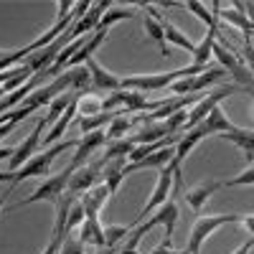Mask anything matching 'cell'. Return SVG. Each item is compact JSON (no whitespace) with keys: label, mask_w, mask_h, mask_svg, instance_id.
<instances>
[{"label":"cell","mask_w":254,"mask_h":254,"mask_svg":"<svg viewBox=\"0 0 254 254\" xmlns=\"http://www.w3.org/2000/svg\"><path fill=\"white\" fill-rule=\"evenodd\" d=\"M76 142H79V140H64V142H56V145L46 147L44 153H36L23 168H20V171L13 173V183H10L8 188L13 190L18 183H23V181H28V178H49V176H51V163H54L61 153H66V150H71V147H76Z\"/></svg>","instance_id":"cell-1"},{"label":"cell","mask_w":254,"mask_h":254,"mask_svg":"<svg viewBox=\"0 0 254 254\" xmlns=\"http://www.w3.org/2000/svg\"><path fill=\"white\" fill-rule=\"evenodd\" d=\"M214 56H216V61H219V66H221L226 74H231V79H234L237 87H239L242 92H247V94L254 97V74H252V69L244 64V56H239L234 49L221 46L219 41L214 44Z\"/></svg>","instance_id":"cell-2"},{"label":"cell","mask_w":254,"mask_h":254,"mask_svg":"<svg viewBox=\"0 0 254 254\" xmlns=\"http://www.w3.org/2000/svg\"><path fill=\"white\" fill-rule=\"evenodd\" d=\"M71 176H74V168L71 165H66L61 173H56V176H49L44 183H41L33 193L28 196V198H23L20 203H15V206H10L8 211H18V208H23V206H31V203H41V201H49V203H56L64 193H66V188H69V181H71Z\"/></svg>","instance_id":"cell-3"},{"label":"cell","mask_w":254,"mask_h":254,"mask_svg":"<svg viewBox=\"0 0 254 254\" xmlns=\"http://www.w3.org/2000/svg\"><path fill=\"white\" fill-rule=\"evenodd\" d=\"M242 216L239 214H211V216H196L193 226H190V237H188V254H201L203 242L214 234L216 229L226 224H237Z\"/></svg>","instance_id":"cell-4"},{"label":"cell","mask_w":254,"mask_h":254,"mask_svg":"<svg viewBox=\"0 0 254 254\" xmlns=\"http://www.w3.org/2000/svg\"><path fill=\"white\" fill-rule=\"evenodd\" d=\"M237 92H242L237 84H226V87H219V89H214V92H208V94H203L193 107L188 110V122H186V132H190V130H196V127L214 112L219 104L226 99V97H231V94H237Z\"/></svg>","instance_id":"cell-5"},{"label":"cell","mask_w":254,"mask_h":254,"mask_svg":"<svg viewBox=\"0 0 254 254\" xmlns=\"http://www.w3.org/2000/svg\"><path fill=\"white\" fill-rule=\"evenodd\" d=\"M46 127H49V120H46V117H38V122H36V127H33V132L13 150V158L8 160V173L20 171V168H23V165L38 153L41 142H44V135H46Z\"/></svg>","instance_id":"cell-6"},{"label":"cell","mask_w":254,"mask_h":254,"mask_svg":"<svg viewBox=\"0 0 254 254\" xmlns=\"http://www.w3.org/2000/svg\"><path fill=\"white\" fill-rule=\"evenodd\" d=\"M173 168L168 165V168H163V171L158 173V183H155V188H153V193H150V198H147V203H145V208L140 211V216L132 221V229L137 226V224H142V219L150 214L153 208H160L163 203H168L171 201V183H173Z\"/></svg>","instance_id":"cell-7"},{"label":"cell","mask_w":254,"mask_h":254,"mask_svg":"<svg viewBox=\"0 0 254 254\" xmlns=\"http://www.w3.org/2000/svg\"><path fill=\"white\" fill-rule=\"evenodd\" d=\"M104 165H107V158H99L97 163H87V165H81L79 171H74L71 181H69V193L71 196H84L89 188L97 186V178H102V171H104Z\"/></svg>","instance_id":"cell-8"},{"label":"cell","mask_w":254,"mask_h":254,"mask_svg":"<svg viewBox=\"0 0 254 254\" xmlns=\"http://www.w3.org/2000/svg\"><path fill=\"white\" fill-rule=\"evenodd\" d=\"M112 8V3L110 0H99V3H92V8L87 10V15H81L76 23L69 28V36L71 38H84V36H92V33H97L99 31V23H102V18H104V13H107Z\"/></svg>","instance_id":"cell-9"},{"label":"cell","mask_w":254,"mask_h":254,"mask_svg":"<svg viewBox=\"0 0 254 254\" xmlns=\"http://www.w3.org/2000/svg\"><path fill=\"white\" fill-rule=\"evenodd\" d=\"M135 5L145 10V15H142V28H145L147 38L155 41V44H158V51H160V56H163V59H168V41H165L163 18L155 13V8H153L150 3H135Z\"/></svg>","instance_id":"cell-10"},{"label":"cell","mask_w":254,"mask_h":254,"mask_svg":"<svg viewBox=\"0 0 254 254\" xmlns=\"http://www.w3.org/2000/svg\"><path fill=\"white\" fill-rule=\"evenodd\" d=\"M84 66L89 69V76H92V89L97 92V94H112V92H120L122 89V76H117V74H112L110 69H104L102 64L97 61V59H89Z\"/></svg>","instance_id":"cell-11"},{"label":"cell","mask_w":254,"mask_h":254,"mask_svg":"<svg viewBox=\"0 0 254 254\" xmlns=\"http://www.w3.org/2000/svg\"><path fill=\"white\" fill-rule=\"evenodd\" d=\"M104 142H110V140H107V132H104V130H97V132H89V135H81L79 142H76V153H74V158H71L69 165L74 168V171H79L81 165L89 163L92 153H97Z\"/></svg>","instance_id":"cell-12"},{"label":"cell","mask_w":254,"mask_h":254,"mask_svg":"<svg viewBox=\"0 0 254 254\" xmlns=\"http://www.w3.org/2000/svg\"><path fill=\"white\" fill-rule=\"evenodd\" d=\"M173 158H176V145H165V147H160V150H155L153 155H147L145 160H140V163H127V168H125V176H130V173H137V171H163V168H168L173 163Z\"/></svg>","instance_id":"cell-13"},{"label":"cell","mask_w":254,"mask_h":254,"mask_svg":"<svg viewBox=\"0 0 254 254\" xmlns=\"http://www.w3.org/2000/svg\"><path fill=\"white\" fill-rule=\"evenodd\" d=\"M178 216H181L178 203H176V201H168V203H163V206L155 211L153 219H147L150 229H153V226H163V229H165L163 247H171V242H173V229H176V224H178Z\"/></svg>","instance_id":"cell-14"},{"label":"cell","mask_w":254,"mask_h":254,"mask_svg":"<svg viewBox=\"0 0 254 254\" xmlns=\"http://www.w3.org/2000/svg\"><path fill=\"white\" fill-rule=\"evenodd\" d=\"M224 188V181H206V183H198V186H193V188H188L186 193H183V198H186V203L190 206V211L198 216L201 214V208H203V203L216 193V190H221Z\"/></svg>","instance_id":"cell-15"},{"label":"cell","mask_w":254,"mask_h":254,"mask_svg":"<svg viewBox=\"0 0 254 254\" xmlns=\"http://www.w3.org/2000/svg\"><path fill=\"white\" fill-rule=\"evenodd\" d=\"M216 10L229 26H237L244 33V41H249V33H254V23H252L249 15H244V3H234V5L216 3Z\"/></svg>","instance_id":"cell-16"},{"label":"cell","mask_w":254,"mask_h":254,"mask_svg":"<svg viewBox=\"0 0 254 254\" xmlns=\"http://www.w3.org/2000/svg\"><path fill=\"white\" fill-rule=\"evenodd\" d=\"M219 140H226V142H231V145H237L239 150L244 153V158L249 160V163H254V130H247V127H231L229 132H224V135H219Z\"/></svg>","instance_id":"cell-17"},{"label":"cell","mask_w":254,"mask_h":254,"mask_svg":"<svg viewBox=\"0 0 254 254\" xmlns=\"http://www.w3.org/2000/svg\"><path fill=\"white\" fill-rule=\"evenodd\" d=\"M79 242L87 247H99V249H107V242H104V226L99 221V216H87V221H84L79 226Z\"/></svg>","instance_id":"cell-18"},{"label":"cell","mask_w":254,"mask_h":254,"mask_svg":"<svg viewBox=\"0 0 254 254\" xmlns=\"http://www.w3.org/2000/svg\"><path fill=\"white\" fill-rule=\"evenodd\" d=\"M107 198H112V196H110V190H107V186H104V183H97V186L89 188L79 201H81L84 211H87V216H99V211L104 208Z\"/></svg>","instance_id":"cell-19"},{"label":"cell","mask_w":254,"mask_h":254,"mask_svg":"<svg viewBox=\"0 0 254 254\" xmlns=\"http://www.w3.org/2000/svg\"><path fill=\"white\" fill-rule=\"evenodd\" d=\"M125 168H127V158H117V160H107L102 171V183L107 186L110 196H115L120 190V183L125 181Z\"/></svg>","instance_id":"cell-20"},{"label":"cell","mask_w":254,"mask_h":254,"mask_svg":"<svg viewBox=\"0 0 254 254\" xmlns=\"http://www.w3.org/2000/svg\"><path fill=\"white\" fill-rule=\"evenodd\" d=\"M198 127L206 132V137H211V135H216V137H219V135L229 132L234 125H231V120L226 117V112L221 110V104H219V107H216L214 112H211V115H208V117H206V120L198 125Z\"/></svg>","instance_id":"cell-21"},{"label":"cell","mask_w":254,"mask_h":254,"mask_svg":"<svg viewBox=\"0 0 254 254\" xmlns=\"http://www.w3.org/2000/svg\"><path fill=\"white\" fill-rule=\"evenodd\" d=\"M168 135L171 132H168L165 122H145V127H140L135 132V137H130V140H132V145H150V142L165 140Z\"/></svg>","instance_id":"cell-22"},{"label":"cell","mask_w":254,"mask_h":254,"mask_svg":"<svg viewBox=\"0 0 254 254\" xmlns=\"http://www.w3.org/2000/svg\"><path fill=\"white\" fill-rule=\"evenodd\" d=\"M163 28H165V41H168V44H173V46H178V49H183V51H188L190 56H193L196 44H193V41H190L181 28H176L171 20H165V18H163Z\"/></svg>","instance_id":"cell-23"},{"label":"cell","mask_w":254,"mask_h":254,"mask_svg":"<svg viewBox=\"0 0 254 254\" xmlns=\"http://www.w3.org/2000/svg\"><path fill=\"white\" fill-rule=\"evenodd\" d=\"M135 8L137 5H112L107 13H104L102 23H99V31H110L115 23H120V20H127L135 15Z\"/></svg>","instance_id":"cell-24"},{"label":"cell","mask_w":254,"mask_h":254,"mask_svg":"<svg viewBox=\"0 0 254 254\" xmlns=\"http://www.w3.org/2000/svg\"><path fill=\"white\" fill-rule=\"evenodd\" d=\"M102 112H104V97L102 94L89 92V94L79 97V117H94Z\"/></svg>","instance_id":"cell-25"},{"label":"cell","mask_w":254,"mask_h":254,"mask_svg":"<svg viewBox=\"0 0 254 254\" xmlns=\"http://www.w3.org/2000/svg\"><path fill=\"white\" fill-rule=\"evenodd\" d=\"M120 112H102V115H94V117H79V130L81 135H89V132H97L102 130L104 125H110Z\"/></svg>","instance_id":"cell-26"},{"label":"cell","mask_w":254,"mask_h":254,"mask_svg":"<svg viewBox=\"0 0 254 254\" xmlns=\"http://www.w3.org/2000/svg\"><path fill=\"white\" fill-rule=\"evenodd\" d=\"M132 231V224H110L104 226V242H107V249H117V244L122 239L130 237Z\"/></svg>","instance_id":"cell-27"},{"label":"cell","mask_w":254,"mask_h":254,"mask_svg":"<svg viewBox=\"0 0 254 254\" xmlns=\"http://www.w3.org/2000/svg\"><path fill=\"white\" fill-rule=\"evenodd\" d=\"M132 140L130 137H122V140H112L110 145H107V150H104V155L102 158H107V160H117V158H130V153H132Z\"/></svg>","instance_id":"cell-28"},{"label":"cell","mask_w":254,"mask_h":254,"mask_svg":"<svg viewBox=\"0 0 254 254\" xmlns=\"http://www.w3.org/2000/svg\"><path fill=\"white\" fill-rule=\"evenodd\" d=\"M132 130V120H127L125 115H117L110 125H107V140H122L127 132Z\"/></svg>","instance_id":"cell-29"},{"label":"cell","mask_w":254,"mask_h":254,"mask_svg":"<svg viewBox=\"0 0 254 254\" xmlns=\"http://www.w3.org/2000/svg\"><path fill=\"white\" fill-rule=\"evenodd\" d=\"M183 8L186 10H190L198 20H203L206 23V28H219L216 26V15H211V10L203 5V3H198V0H190V3H183Z\"/></svg>","instance_id":"cell-30"},{"label":"cell","mask_w":254,"mask_h":254,"mask_svg":"<svg viewBox=\"0 0 254 254\" xmlns=\"http://www.w3.org/2000/svg\"><path fill=\"white\" fill-rule=\"evenodd\" d=\"M84 221H87V211H84L81 201H76L71 206V211H69V219H66V234H71L74 229H79Z\"/></svg>","instance_id":"cell-31"},{"label":"cell","mask_w":254,"mask_h":254,"mask_svg":"<svg viewBox=\"0 0 254 254\" xmlns=\"http://www.w3.org/2000/svg\"><path fill=\"white\" fill-rule=\"evenodd\" d=\"M59 254H87V247L79 242V237L66 234L64 242H61V247H59Z\"/></svg>","instance_id":"cell-32"},{"label":"cell","mask_w":254,"mask_h":254,"mask_svg":"<svg viewBox=\"0 0 254 254\" xmlns=\"http://www.w3.org/2000/svg\"><path fill=\"white\" fill-rule=\"evenodd\" d=\"M237 186H254V163L247 168V171H242L239 176L224 181V188H237Z\"/></svg>","instance_id":"cell-33"},{"label":"cell","mask_w":254,"mask_h":254,"mask_svg":"<svg viewBox=\"0 0 254 254\" xmlns=\"http://www.w3.org/2000/svg\"><path fill=\"white\" fill-rule=\"evenodd\" d=\"M186 122H188V112L186 110H181V112H176V115H171L165 120V127H168V132H178L181 127H186Z\"/></svg>","instance_id":"cell-34"},{"label":"cell","mask_w":254,"mask_h":254,"mask_svg":"<svg viewBox=\"0 0 254 254\" xmlns=\"http://www.w3.org/2000/svg\"><path fill=\"white\" fill-rule=\"evenodd\" d=\"M242 54H244V64H247V66L252 69V74H254V44H252V41H244Z\"/></svg>","instance_id":"cell-35"},{"label":"cell","mask_w":254,"mask_h":254,"mask_svg":"<svg viewBox=\"0 0 254 254\" xmlns=\"http://www.w3.org/2000/svg\"><path fill=\"white\" fill-rule=\"evenodd\" d=\"M147 254H188V249H171V247H155V249H150Z\"/></svg>","instance_id":"cell-36"},{"label":"cell","mask_w":254,"mask_h":254,"mask_svg":"<svg viewBox=\"0 0 254 254\" xmlns=\"http://www.w3.org/2000/svg\"><path fill=\"white\" fill-rule=\"evenodd\" d=\"M61 242H64V239H56V237H51V242L46 244V249L41 252V254H59V247H61Z\"/></svg>","instance_id":"cell-37"},{"label":"cell","mask_w":254,"mask_h":254,"mask_svg":"<svg viewBox=\"0 0 254 254\" xmlns=\"http://www.w3.org/2000/svg\"><path fill=\"white\" fill-rule=\"evenodd\" d=\"M239 221L244 224V229L249 231V234H252V239H254V214H244Z\"/></svg>","instance_id":"cell-38"},{"label":"cell","mask_w":254,"mask_h":254,"mask_svg":"<svg viewBox=\"0 0 254 254\" xmlns=\"http://www.w3.org/2000/svg\"><path fill=\"white\" fill-rule=\"evenodd\" d=\"M252 249H254V239H247L242 247H237L231 254H252Z\"/></svg>","instance_id":"cell-39"},{"label":"cell","mask_w":254,"mask_h":254,"mask_svg":"<svg viewBox=\"0 0 254 254\" xmlns=\"http://www.w3.org/2000/svg\"><path fill=\"white\" fill-rule=\"evenodd\" d=\"M15 130V125L13 122H5V125H0V140H3V137H8L10 132Z\"/></svg>","instance_id":"cell-40"},{"label":"cell","mask_w":254,"mask_h":254,"mask_svg":"<svg viewBox=\"0 0 254 254\" xmlns=\"http://www.w3.org/2000/svg\"><path fill=\"white\" fill-rule=\"evenodd\" d=\"M0 183H13V173H8V171H0Z\"/></svg>","instance_id":"cell-41"},{"label":"cell","mask_w":254,"mask_h":254,"mask_svg":"<svg viewBox=\"0 0 254 254\" xmlns=\"http://www.w3.org/2000/svg\"><path fill=\"white\" fill-rule=\"evenodd\" d=\"M5 158L10 160L13 158V150H10V147H0V160H5Z\"/></svg>","instance_id":"cell-42"},{"label":"cell","mask_w":254,"mask_h":254,"mask_svg":"<svg viewBox=\"0 0 254 254\" xmlns=\"http://www.w3.org/2000/svg\"><path fill=\"white\" fill-rule=\"evenodd\" d=\"M5 198H10V188L5 190V193H0V211L5 208Z\"/></svg>","instance_id":"cell-43"},{"label":"cell","mask_w":254,"mask_h":254,"mask_svg":"<svg viewBox=\"0 0 254 254\" xmlns=\"http://www.w3.org/2000/svg\"><path fill=\"white\" fill-rule=\"evenodd\" d=\"M249 112H252V117H254V102H252V107H249Z\"/></svg>","instance_id":"cell-44"},{"label":"cell","mask_w":254,"mask_h":254,"mask_svg":"<svg viewBox=\"0 0 254 254\" xmlns=\"http://www.w3.org/2000/svg\"><path fill=\"white\" fill-rule=\"evenodd\" d=\"M252 23H254V20H252Z\"/></svg>","instance_id":"cell-45"},{"label":"cell","mask_w":254,"mask_h":254,"mask_svg":"<svg viewBox=\"0 0 254 254\" xmlns=\"http://www.w3.org/2000/svg\"><path fill=\"white\" fill-rule=\"evenodd\" d=\"M252 254H254V252H252Z\"/></svg>","instance_id":"cell-46"}]
</instances>
